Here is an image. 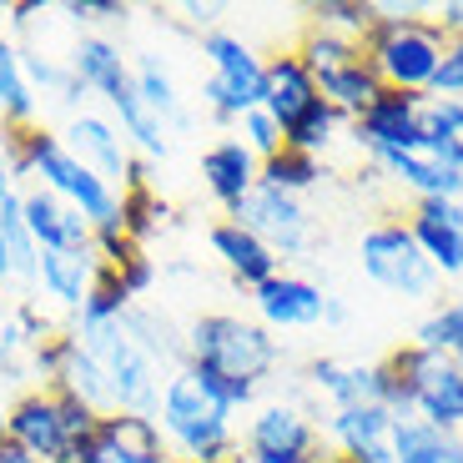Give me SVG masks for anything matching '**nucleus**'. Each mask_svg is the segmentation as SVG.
Masks as SVG:
<instances>
[{"instance_id":"3","label":"nucleus","mask_w":463,"mask_h":463,"mask_svg":"<svg viewBox=\"0 0 463 463\" xmlns=\"http://www.w3.org/2000/svg\"><path fill=\"white\" fill-rule=\"evenodd\" d=\"M378 21L363 35V61L383 81V91H413L429 96L439 61L449 51V35L433 15H418L413 5H373Z\"/></svg>"},{"instance_id":"43","label":"nucleus","mask_w":463,"mask_h":463,"mask_svg":"<svg viewBox=\"0 0 463 463\" xmlns=\"http://www.w3.org/2000/svg\"><path fill=\"white\" fill-rule=\"evenodd\" d=\"M61 15H66L71 25L81 35H91V31H101V25H116V21H127V5L121 0H66L61 5Z\"/></svg>"},{"instance_id":"50","label":"nucleus","mask_w":463,"mask_h":463,"mask_svg":"<svg viewBox=\"0 0 463 463\" xmlns=\"http://www.w3.org/2000/svg\"><path fill=\"white\" fill-rule=\"evenodd\" d=\"M5 408H11V393L0 388V433H5Z\"/></svg>"},{"instance_id":"44","label":"nucleus","mask_w":463,"mask_h":463,"mask_svg":"<svg viewBox=\"0 0 463 463\" xmlns=\"http://www.w3.org/2000/svg\"><path fill=\"white\" fill-rule=\"evenodd\" d=\"M429 96H443V101H463V41H449L439 61V76H433Z\"/></svg>"},{"instance_id":"10","label":"nucleus","mask_w":463,"mask_h":463,"mask_svg":"<svg viewBox=\"0 0 463 463\" xmlns=\"http://www.w3.org/2000/svg\"><path fill=\"white\" fill-rule=\"evenodd\" d=\"M237 227H247L257 242H267L272 252L288 262V257H302L313 247V217L302 207V197H288V192H272V186H257L242 207L232 212Z\"/></svg>"},{"instance_id":"48","label":"nucleus","mask_w":463,"mask_h":463,"mask_svg":"<svg viewBox=\"0 0 463 463\" xmlns=\"http://www.w3.org/2000/svg\"><path fill=\"white\" fill-rule=\"evenodd\" d=\"M323 323H327V327H343V323H347V307H343L337 298H327V307H323Z\"/></svg>"},{"instance_id":"49","label":"nucleus","mask_w":463,"mask_h":463,"mask_svg":"<svg viewBox=\"0 0 463 463\" xmlns=\"http://www.w3.org/2000/svg\"><path fill=\"white\" fill-rule=\"evenodd\" d=\"M15 282V267H11V247H5V232H0V288Z\"/></svg>"},{"instance_id":"34","label":"nucleus","mask_w":463,"mask_h":463,"mask_svg":"<svg viewBox=\"0 0 463 463\" xmlns=\"http://www.w3.org/2000/svg\"><path fill=\"white\" fill-rule=\"evenodd\" d=\"M317 182H323V162H317V156H302V151H292V146H282L278 156H267L262 176H257V186H272V192H288V197L313 192Z\"/></svg>"},{"instance_id":"25","label":"nucleus","mask_w":463,"mask_h":463,"mask_svg":"<svg viewBox=\"0 0 463 463\" xmlns=\"http://www.w3.org/2000/svg\"><path fill=\"white\" fill-rule=\"evenodd\" d=\"M313 101H317V81H313V71L302 66L292 51H282V56L267 61V76H262V111L272 116L282 131L298 127Z\"/></svg>"},{"instance_id":"23","label":"nucleus","mask_w":463,"mask_h":463,"mask_svg":"<svg viewBox=\"0 0 463 463\" xmlns=\"http://www.w3.org/2000/svg\"><path fill=\"white\" fill-rule=\"evenodd\" d=\"M66 66H71V76H76V86H81L86 96H101V101H111L116 91H127L131 86L127 51L116 46L106 31L76 35V46L66 51Z\"/></svg>"},{"instance_id":"36","label":"nucleus","mask_w":463,"mask_h":463,"mask_svg":"<svg viewBox=\"0 0 463 463\" xmlns=\"http://www.w3.org/2000/svg\"><path fill=\"white\" fill-rule=\"evenodd\" d=\"M166 217H172V207L156 197V186H131V192H121V232H127V242L146 247L162 232Z\"/></svg>"},{"instance_id":"4","label":"nucleus","mask_w":463,"mask_h":463,"mask_svg":"<svg viewBox=\"0 0 463 463\" xmlns=\"http://www.w3.org/2000/svg\"><path fill=\"white\" fill-rule=\"evenodd\" d=\"M383 368H388L383 408L398 423L423 418L439 433H463V373L453 368V358L429 353V347H418V343H403L383 358Z\"/></svg>"},{"instance_id":"51","label":"nucleus","mask_w":463,"mask_h":463,"mask_svg":"<svg viewBox=\"0 0 463 463\" xmlns=\"http://www.w3.org/2000/svg\"><path fill=\"white\" fill-rule=\"evenodd\" d=\"M327 463H358V458H343V453H327Z\"/></svg>"},{"instance_id":"30","label":"nucleus","mask_w":463,"mask_h":463,"mask_svg":"<svg viewBox=\"0 0 463 463\" xmlns=\"http://www.w3.org/2000/svg\"><path fill=\"white\" fill-rule=\"evenodd\" d=\"M378 91H383V81L373 76V66L363 56L337 66V71H327V76H317V96H323L333 111H343L347 121H358V116L378 101Z\"/></svg>"},{"instance_id":"29","label":"nucleus","mask_w":463,"mask_h":463,"mask_svg":"<svg viewBox=\"0 0 463 463\" xmlns=\"http://www.w3.org/2000/svg\"><path fill=\"white\" fill-rule=\"evenodd\" d=\"M127 327L131 337H137L141 347L151 353V363L172 378L176 368L186 363V333H176V323L166 313H156L151 302H131V313H127Z\"/></svg>"},{"instance_id":"14","label":"nucleus","mask_w":463,"mask_h":463,"mask_svg":"<svg viewBox=\"0 0 463 463\" xmlns=\"http://www.w3.org/2000/svg\"><path fill=\"white\" fill-rule=\"evenodd\" d=\"M21 222L41 252H91L96 227L76 207L51 197L46 186H21Z\"/></svg>"},{"instance_id":"27","label":"nucleus","mask_w":463,"mask_h":463,"mask_svg":"<svg viewBox=\"0 0 463 463\" xmlns=\"http://www.w3.org/2000/svg\"><path fill=\"white\" fill-rule=\"evenodd\" d=\"M0 121H5V131H25L41 121V101L25 81L21 41L11 31H0Z\"/></svg>"},{"instance_id":"11","label":"nucleus","mask_w":463,"mask_h":463,"mask_svg":"<svg viewBox=\"0 0 463 463\" xmlns=\"http://www.w3.org/2000/svg\"><path fill=\"white\" fill-rule=\"evenodd\" d=\"M71 463H176V458L166 449L162 429H156V418L101 413L91 443H81Z\"/></svg>"},{"instance_id":"24","label":"nucleus","mask_w":463,"mask_h":463,"mask_svg":"<svg viewBox=\"0 0 463 463\" xmlns=\"http://www.w3.org/2000/svg\"><path fill=\"white\" fill-rule=\"evenodd\" d=\"M307 388L323 393L333 408L353 403H383L388 393V368L383 363H343V358H313L307 363Z\"/></svg>"},{"instance_id":"35","label":"nucleus","mask_w":463,"mask_h":463,"mask_svg":"<svg viewBox=\"0 0 463 463\" xmlns=\"http://www.w3.org/2000/svg\"><path fill=\"white\" fill-rule=\"evenodd\" d=\"M292 56L313 71V81H317V76H327V71L347 66V61H358L363 56V41H347V35H333V31L307 25V31H302V41L292 46Z\"/></svg>"},{"instance_id":"42","label":"nucleus","mask_w":463,"mask_h":463,"mask_svg":"<svg viewBox=\"0 0 463 463\" xmlns=\"http://www.w3.org/2000/svg\"><path fill=\"white\" fill-rule=\"evenodd\" d=\"M106 267H111V278L131 292V302H141L156 288V262L146 257V247H127V257H116V262H106Z\"/></svg>"},{"instance_id":"12","label":"nucleus","mask_w":463,"mask_h":463,"mask_svg":"<svg viewBox=\"0 0 463 463\" xmlns=\"http://www.w3.org/2000/svg\"><path fill=\"white\" fill-rule=\"evenodd\" d=\"M418 111H423V96H413V91H378V101H373L358 121H347V137L368 151V162H378V156H388V151H408V146L423 141V131H418Z\"/></svg>"},{"instance_id":"45","label":"nucleus","mask_w":463,"mask_h":463,"mask_svg":"<svg viewBox=\"0 0 463 463\" xmlns=\"http://www.w3.org/2000/svg\"><path fill=\"white\" fill-rule=\"evenodd\" d=\"M433 21L443 25V35L449 41H463V0H449V5H439V15Z\"/></svg>"},{"instance_id":"39","label":"nucleus","mask_w":463,"mask_h":463,"mask_svg":"<svg viewBox=\"0 0 463 463\" xmlns=\"http://www.w3.org/2000/svg\"><path fill=\"white\" fill-rule=\"evenodd\" d=\"M413 343H418V347H429V353H443V358H453V353H458V343H463V298L439 302V307H433V313L418 323Z\"/></svg>"},{"instance_id":"33","label":"nucleus","mask_w":463,"mask_h":463,"mask_svg":"<svg viewBox=\"0 0 463 463\" xmlns=\"http://www.w3.org/2000/svg\"><path fill=\"white\" fill-rule=\"evenodd\" d=\"M343 131H347V116H343V111H333V106H327L323 96H317V101L307 106V116L298 121V127L282 131V141H288L292 151H302V156H317V162H323V151L333 146V141L343 137Z\"/></svg>"},{"instance_id":"40","label":"nucleus","mask_w":463,"mask_h":463,"mask_svg":"<svg viewBox=\"0 0 463 463\" xmlns=\"http://www.w3.org/2000/svg\"><path fill=\"white\" fill-rule=\"evenodd\" d=\"M418 131L433 146H453L463 141V101H443V96H423V111H418Z\"/></svg>"},{"instance_id":"18","label":"nucleus","mask_w":463,"mask_h":463,"mask_svg":"<svg viewBox=\"0 0 463 463\" xmlns=\"http://www.w3.org/2000/svg\"><path fill=\"white\" fill-rule=\"evenodd\" d=\"M393 429H398V418L383 403L333 408V418H327L333 449L343 458H358V463H393Z\"/></svg>"},{"instance_id":"47","label":"nucleus","mask_w":463,"mask_h":463,"mask_svg":"<svg viewBox=\"0 0 463 463\" xmlns=\"http://www.w3.org/2000/svg\"><path fill=\"white\" fill-rule=\"evenodd\" d=\"M15 192V172H11V151H5V141H0V202Z\"/></svg>"},{"instance_id":"26","label":"nucleus","mask_w":463,"mask_h":463,"mask_svg":"<svg viewBox=\"0 0 463 463\" xmlns=\"http://www.w3.org/2000/svg\"><path fill=\"white\" fill-rule=\"evenodd\" d=\"M131 86H137V96L146 101V111L162 121L166 131H192L197 121H192V111H186V96L176 91V76L162 66V56H137L131 61Z\"/></svg>"},{"instance_id":"28","label":"nucleus","mask_w":463,"mask_h":463,"mask_svg":"<svg viewBox=\"0 0 463 463\" xmlns=\"http://www.w3.org/2000/svg\"><path fill=\"white\" fill-rule=\"evenodd\" d=\"M106 116L121 127V137L131 141V151H137V156H146V162H166V156H172V131H166L162 121L146 111V101L137 96V86L116 91L111 101H106Z\"/></svg>"},{"instance_id":"41","label":"nucleus","mask_w":463,"mask_h":463,"mask_svg":"<svg viewBox=\"0 0 463 463\" xmlns=\"http://www.w3.org/2000/svg\"><path fill=\"white\" fill-rule=\"evenodd\" d=\"M232 137L242 141L247 151H252L257 162H267V156H278L288 141H282V127L272 121V116L262 111V106H252L247 116H237V127H232Z\"/></svg>"},{"instance_id":"31","label":"nucleus","mask_w":463,"mask_h":463,"mask_svg":"<svg viewBox=\"0 0 463 463\" xmlns=\"http://www.w3.org/2000/svg\"><path fill=\"white\" fill-rule=\"evenodd\" d=\"M56 388H66L71 398H81L91 413H116V403H111V383H106V373H101V363L91 358L81 347V337L71 333V353H66V368H61V383Z\"/></svg>"},{"instance_id":"22","label":"nucleus","mask_w":463,"mask_h":463,"mask_svg":"<svg viewBox=\"0 0 463 463\" xmlns=\"http://www.w3.org/2000/svg\"><path fill=\"white\" fill-rule=\"evenodd\" d=\"M101 252H41L35 257V282L31 288L41 292V298L51 302V307H61V313H81V302L91 298L96 278H101Z\"/></svg>"},{"instance_id":"8","label":"nucleus","mask_w":463,"mask_h":463,"mask_svg":"<svg viewBox=\"0 0 463 463\" xmlns=\"http://www.w3.org/2000/svg\"><path fill=\"white\" fill-rule=\"evenodd\" d=\"M358 262H363V278L378 282L393 298H433V288H439V272L423 257V247L413 242V232H408L403 217L373 222L358 242Z\"/></svg>"},{"instance_id":"7","label":"nucleus","mask_w":463,"mask_h":463,"mask_svg":"<svg viewBox=\"0 0 463 463\" xmlns=\"http://www.w3.org/2000/svg\"><path fill=\"white\" fill-rule=\"evenodd\" d=\"M81 347L101 363L106 383H111V403L116 413H141V418H156V403H162V383L166 373L151 363V353L131 337L127 317L121 323H101V327H86Z\"/></svg>"},{"instance_id":"15","label":"nucleus","mask_w":463,"mask_h":463,"mask_svg":"<svg viewBox=\"0 0 463 463\" xmlns=\"http://www.w3.org/2000/svg\"><path fill=\"white\" fill-rule=\"evenodd\" d=\"M373 166L393 186H408L413 202H463V176L443 162V151L429 146V141H418L408 151H388Z\"/></svg>"},{"instance_id":"37","label":"nucleus","mask_w":463,"mask_h":463,"mask_svg":"<svg viewBox=\"0 0 463 463\" xmlns=\"http://www.w3.org/2000/svg\"><path fill=\"white\" fill-rule=\"evenodd\" d=\"M131 313V292L111 278V267H101L91 298L81 302V313L71 317V333H86V327H101V323H121Z\"/></svg>"},{"instance_id":"20","label":"nucleus","mask_w":463,"mask_h":463,"mask_svg":"<svg viewBox=\"0 0 463 463\" xmlns=\"http://www.w3.org/2000/svg\"><path fill=\"white\" fill-rule=\"evenodd\" d=\"M257 176H262V162H257L237 137H217L202 151V186H207V197L217 202L227 217L257 192Z\"/></svg>"},{"instance_id":"17","label":"nucleus","mask_w":463,"mask_h":463,"mask_svg":"<svg viewBox=\"0 0 463 463\" xmlns=\"http://www.w3.org/2000/svg\"><path fill=\"white\" fill-rule=\"evenodd\" d=\"M202 56H207V76L227 86V96L237 101V111H252L262 106V76H267V61L247 46L242 35L232 31H207L202 35Z\"/></svg>"},{"instance_id":"21","label":"nucleus","mask_w":463,"mask_h":463,"mask_svg":"<svg viewBox=\"0 0 463 463\" xmlns=\"http://www.w3.org/2000/svg\"><path fill=\"white\" fill-rule=\"evenodd\" d=\"M207 247H212V257L227 267V278L237 282V288H247V292H257L262 282H272L282 272V257L267 242H257L247 227H237L232 217H222V222L207 227Z\"/></svg>"},{"instance_id":"16","label":"nucleus","mask_w":463,"mask_h":463,"mask_svg":"<svg viewBox=\"0 0 463 463\" xmlns=\"http://www.w3.org/2000/svg\"><path fill=\"white\" fill-rule=\"evenodd\" d=\"M257 323L267 333H298V327H317L327 307V292L313 278H298V272H278L272 282L252 292Z\"/></svg>"},{"instance_id":"38","label":"nucleus","mask_w":463,"mask_h":463,"mask_svg":"<svg viewBox=\"0 0 463 463\" xmlns=\"http://www.w3.org/2000/svg\"><path fill=\"white\" fill-rule=\"evenodd\" d=\"M373 21H378V11L368 0H317V5H307V25L347 35V41H363L373 31Z\"/></svg>"},{"instance_id":"52","label":"nucleus","mask_w":463,"mask_h":463,"mask_svg":"<svg viewBox=\"0 0 463 463\" xmlns=\"http://www.w3.org/2000/svg\"><path fill=\"white\" fill-rule=\"evenodd\" d=\"M453 368H458V373H463V343H458V353H453Z\"/></svg>"},{"instance_id":"32","label":"nucleus","mask_w":463,"mask_h":463,"mask_svg":"<svg viewBox=\"0 0 463 463\" xmlns=\"http://www.w3.org/2000/svg\"><path fill=\"white\" fill-rule=\"evenodd\" d=\"M21 56H25V81H31L35 101H61V106L86 101V91L76 86L66 61L46 56V51H35V46H21ZM76 111H81V106H76Z\"/></svg>"},{"instance_id":"9","label":"nucleus","mask_w":463,"mask_h":463,"mask_svg":"<svg viewBox=\"0 0 463 463\" xmlns=\"http://www.w3.org/2000/svg\"><path fill=\"white\" fill-rule=\"evenodd\" d=\"M61 141H66V151L76 162L91 166V172L101 176L106 186H116V192L151 186V162L131 151V141L121 137V127H116L106 111H86V106L71 111V121L61 127Z\"/></svg>"},{"instance_id":"6","label":"nucleus","mask_w":463,"mask_h":463,"mask_svg":"<svg viewBox=\"0 0 463 463\" xmlns=\"http://www.w3.org/2000/svg\"><path fill=\"white\" fill-rule=\"evenodd\" d=\"M101 413L71 398L66 388H21L5 408V433L41 463H71L81 443H91Z\"/></svg>"},{"instance_id":"19","label":"nucleus","mask_w":463,"mask_h":463,"mask_svg":"<svg viewBox=\"0 0 463 463\" xmlns=\"http://www.w3.org/2000/svg\"><path fill=\"white\" fill-rule=\"evenodd\" d=\"M403 222L439 278H463V202H413Z\"/></svg>"},{"instance_id":"46","label":"nucleus","mask_w":463,"mask_h":463,"mask_svg":"<svg viewBox=\"0 0 463 463\" xmlns=\"http://www.w3.org/2000/svg\"><path fill=\"white\" fill-rule=\"evenodd\" d=\"M0 463H41V458H35L31 449H21L11 433H0Z\"/></svg>"},{"instance_id":"1","label":"nucleus","mask_w":463,"mask_h":463,"mask_svg":"<svg viewBox=\"0 0 463 463\" xmlns=\"http://www.w3.org/2000/svg\"><path fill=\"white\" fill-rule=\"evenodd\" d=\"M5 151H11V172L15 182L25 176V186H46L51 197H61L66 207H76L86 222L96 227V237H116L121 232V192L106 186L91 166H81L66 151L61 131H46L41 121L25 131H11L5 137ZM127 237V232H121Z\"/></svg>"},{"instance_id":"13","label":"nucleus","mask_w":463,"mask_h":463,"mask_svg":"<svg viewBox=\"0 0 463 463\" xmlns=\"http://www.w3.org/2000/svg\"><path fill=\"white\" fill-rule=\"evenodd\" d=\"M242 453H252V458H307V453H323V439H317V423L307 418V408L262 403L247 418Z\"/></svg>"},{"instance_id":"53","label":"nucleus","mask_w":463,"mask_h":463,"mask_svg":"<svg viewBox=\"0 0 463 463\" xmlns=\"http://www.w3.org/2000/svg\"><path fill=\"white\" fill-rule=\"evenodd\" d=\"M5 307H11V298H5V288H0V317H5Z\"/></svg>"},{"instance_id":"5","label":"nucleus","mask_w":463,"mask_h":463,"mask_svg":"<svg viewBox=\"0 0 463 463\" xmlns=\"http://www.w3.org/2000/svg\"><path fill=\"white\" fill-rule=\"evenodd\" d=\"M186 363L217 373V378L257 383V388H262V383L278 373L282 347L257 317L202 313V317H192V327H186Z\"/></svg>"},{"instance_id":"2","label":"nucleus","mask_w":463,"mask_h":463,"mask_svg":"<svg viewBox=\"0 0 463 463\" xmlns=\"http://www.w3.org/2000/svg\"><path fill=\"white\" fill-rule=\"evenodd\" d=\"M156 429H162V439H166L176 463H232V453L242 449V439H237V413L222 408L202 388L192 363H182L162 383Z\"/></svg>"},{"instance_id":"54","label":"nucleus","mask_w":463,"mask_h":463,"mask_svg":"<svg viewBox=\"0 0 463 463\" xmlns=\"http://www.w3.org/2000/svg\"><path fill=\"white\" fill-rule=\"evenodd\" d=\"M5 137H11V131H5V121H0V141H5Z\"/></svg>"}]
</instances>
